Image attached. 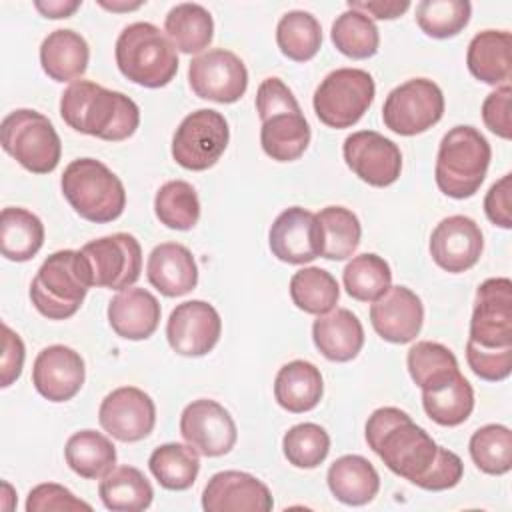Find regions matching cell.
Listing matches in <instances>:
<instances>
[{
    "label": "cell",
    "mask_w": 512,
    "mask_h": 512,
    "mask_svg": "<svg viewBox=\"0 0 512 512\" xmlns=\"http://www.w3.org/2000/svg\"><path fill=\"white\" fill-rule=\"evenodd\" d=\"M366 442L396 476L420 486L438 460L440 448L404 410L382 406L366 420Z\"/></svg>",
    "instance_id": "cell-1"
},
{
    "label": "cell",
    "mask_w": 512,
    "mask_h": 512,
    "mask_svg": "<svg viewBox=\"0 0 512 512\" xmlns=\"http://www.w3.org/2000/svg\"><path fill=\"white\" fill-rule=\"evenodd\" d=\"M60 116L72 130L108 142L130 138L140 124L132 98L90 80H76L62 92Z\"/></svg>",
    "instance_id": "cell-2"
},
{
    "label": "cell",
    "mask_w": 512,
    "mask_h": 512,
    "mask_svg": "<svg viewBox=\"0 0 512 512\" xmlns=\"http://www.w3.org/2000/svg\"><path fill=\"white\" fill-rule=\"evenodd\" d=\"M256 110L262 122L260 144L276 162L298 160L310 144V124L292 90L276 76L260 82Z\"/></svg>",
    "instance_id": "cell-3"
},
{
    "label": "cell",
    "mask_w": 512,
    "mask_h": 512,
    "mask_svg": "<svg viewBox=\"0 0 512 512\" xmlns=\"http://www.w3.org/2000/svg\"><path fill=\"white\" fill-rule=\"evenodd\" d=\"M492 148L474 126L450 128L438 146L434 178L442 194L464 200L474 196L488 172Z\"/></svg>",
    "instance_id": "cell-4"
},
{
    "label": "cell",
    "mask_w": 512,
    "mask_h": 512,
    "mask_svg": "<svg viewBox=\"0 0 512 512\" xmlns=\"http://www.w3.org/2000/svg\"><path fill=\"white\" fill-rule=\"evenodd\" d=\"M114 56L122 76L144 88H162L178 72L176 46L152 22L128 24L116 40Z\"/></svg>",
    "instance_id": "cell-5"
},
{
    "label": "cell",
    "mask_w": 512,
    "mask_h": 512,
    "mask_svg": "<svg viewBox=\"0 0 512 512\" xmlns=\"http://www.w3.org/2000/svg\"><path fill=\"white\" fill-rule=\"evenodd\" d=\"M90 286V272L80 250H58L32 278L30 300L48 320H66L80 310Z\"/></svg>",
    "instance_id": "cell-6"
},
{
    "label": "cell",
    "mask_w": 512,
    "mask_h": 512,
    "mask_svg": "<svg viewBox=\"0 0 512 512\" xmlns=\"http://www.w3.org/2000/svg\"><path fill=\"white\" fill-rule=\"evenodd\" d=\"M60 188L74 212L88 222H112L126 208L122 180L96 158L72 160L64 168Z\"/></svg>",
    "instance_id": "cell-7"
},
{
    "label": "cell",
    "mask_w": 512,
    "mask_h": 512,
    "mask_svg": "<svg viewBox=\"0 0 512 512\" xmlns=\"http://www.w3.org/2000/svg\"><path fill=\"white\" fill-rule=\"evenodd\" d=\"M0 142L8 156L32 174H50L62 156V142L48 116L18 108L4 116Z\"/></svg>",
    "instance_id": "cell-8"
},
{
    "label": "cell",
    "mask_w": 512,
    "mask_h": 512,
    "mask_svg": "<svg viewBox=\"0 0 512 512\" xmlns=\"http://www.w3.org/2000/svg\"><path fill=\"white\" fill-rule=\"evenodd\" d=\"M374 78L362 68H336L314 92V112L328 128H350L374 102Z\"/></svg>",
    "instance_id": "cell-9"
},
{
    "label": "cell",
    "mask_w": 512,
    "mask_h": 512,
    "mask_svg": "<svg viewBox=\"0 0 512 512\" xmlns=\"http://www.w3.org/2000/svg\"><path fill=\"white\" fill-rule=\"evenodd\" d=\"M230 140L226 118L212 108L190 112L174 130L172 158L178 166L202 172L212 168L224 154Z\"/></svg>",
    "instance_id": "cell-10"
},
{
    "label": "cell",
    "mask_w": 512,
    "mask_h": 512,
    "mask_svg": "<svg viewBox=\"0 0 512 512\" xmlns=\"http://www.w3.org/2000/svg\"><path fill=\"white\" fill-rule=\"evenodd\" d=\"M444 94L428 78H412L390 90L382 106L384 126L400 136H416L440 122Z\"/></svg>",
    "instance_id": "cell-11"
},
{
    "label": "cell",
    "mask_w": 512,
    "mask_h": 512,
    "mask_svg": "<svg viewBox=\"0 0 512 512\" xmlns=\"http://www.w3.org/2000/svg\"><path fill=\"white\" fill-rule=\"evenodd\" d=\"M466 346L490 352L512 350L510 278H488L478 286Z\"/></svg>",
    "instance_id": "cell-12"
},
{
    "label": "cell",
    "mask_w": 512,
    "mask_h": 512,
    "mask_svg": "<svg viewBox=\"0 0 512 512\" xmlns=\"http://www.w3.org/2000/svg\"><path fill=\"white\" fill-rule=\"evenodd\" d=\"M80 254L86 260L92 286L126 290L140 278L142 248L128 232H116L86 242Z\"/></svg>",
    "instance_id": "cell-13"
},
{
    "label": "cell",
    "mask_w": 512,
    "mask_h": 512,
    "mask_svg": "<svg viewBox=\"0 0 512 512\" xmlns=\"http://www.w3.org/2000/svg\"><path fill=\"white\" fill-rule=\"evenodd\" d=\"M188 82L198 98L232 104L238 102L248 88V70L234 52L212 48L192 58Z\"/></svg>",
    "instance_id": "cell-14"
},
{
    "label": "cell",
    "mask_w": 512,
    "mask_h": 512,
    "mask_svg": "<svg viewBox=\"0 0 512 512\" xmlns=\"http://www.w3.org/2000/svg\"><path fill=\"white\" fill-rule=\"evenodd\" d=\"M180 434L198 454L216 458L228 454L236 440L238 430L230 412L216 400H192L180 414Z\"/></svg>",
    "instance_id": "cell-15"
},
{
    "label": "cell",
    "mask_w": 512,
    "mask_h": 512,
    "mask_svg": "<svg viewBox=\"0 0 512 512\" xmlns=\"http://www.w3.org/2000/svg\"><path fill=\"white\" fill-rule=\"evenodd\" d=\"M342 156L362 182L376 188L394 184L402 172L400 148L374 130H358L346 136Z\"/></svg>",
    "instance_id": "cell-16"
},
{
    "label": "cell",
    "mask_w": 512,
    "mask_h": 512,
    "mask_svg": "<svg viewBox=\"0 0 512 512\" xmlns=\"http://www.w3.org/2000/svg\"><path fill=\"white\" fill-rule=\"evenodd\" d=\"M104 432L120 442L144 440L156 424L154 400L136 386H120L104 396L98 408Z\"/></svg>",
    "instance_id": "cell-17"
},
{
    "label": "cell",
    "mask_w": 512,
    "mask_h": 512,
    "mask_svg": "<svg viewBox=\"0 0 512 512\" xmlns=\"http://www.w3.org/2000/svg\"><path fill=\"white\" fill-rule=\"evenodd\" d=\"M220 334V314L204 300H186L178 304L166 322L168 344L180 356H204L212 352Z\"/></svg>",
    "instance_id": "cell-18"
},
{
    "label": "cell",
    "mask_w": 512,
    "mask_h": 512,
    "mask_svg": "<svg viewBox=\"0 0 512 512\" xmlns=\"http://www.w3.org/2000/svg\"><path fill=\"white\" fill-rule=\"evenodd\" d=\"M484 236L480 226L462 214L442 218L430 234L432 260L450 274L470 270L482 256Z\"/></svg>",
    "instance_id": "cell-19"
},
{
    "label": "cell",
    "mask_w": 512,
    "mask_h": 512,
    "mask_svg": "<svg viewBox=\"0 0 512 512\" xmlns=\"http://www.w3.org/2000/svg\"><path fill=\"white\" fill-rule=\"evenodd\" d=\"M84 378V358L64 344L42 348L32 366V384L36 392L50 402L72 400L80 392Z\"/></svg>",
    "instance_id": "cell-20"
},
{
    "label": "cell",
    "mask_w": 512,
    "mask_h": 512,
    "mask_svg": "<svg viewBox=\"0 0 512 512\" xmlns=\"http://www.w3.org/2000/svg\"><path fill=\"white\" fill-rule=\"evenodd\" d=\"M272 254L286 264H306L320 256L322 238L316 214L290 206L276 216L268 232Z\"/></svg>",
    "instance_id": "cell-21"
},
{
    "label": "cell",
    "mask_w": 512,
    "mask_h": 512,
    "mask_svg": "<svg viewBox=\"0 0 512 512\" xmlns=\"http://www.w3.org/2000/svg\"><path fill=\"white\" fill-rule=\"evenodd\" d=\"M274 506L268 486L240 470H224L210 476L202 492L206 512H270Z\"/></svg>",
    "instance_id": "cell-22"
},
{
    "label": "cell",
    "mask_w": 512,
    "mask_h": 512,
    "mask_svg": "<svg viewBox=\"0 0 512 512\" xmlns=\"http://www.w3.org/2000/svg\"><path fill=\"white\" fill-rule=\"evenodd\" d=\"M370 322L382 340L392 344H408L422 330V300L406 286H390L378 300L372 302Z\"/></svg>",
    "instance_id": "cell-23"
},
{
    "label": "cell",
    "mask_w": 512,
    "mask_h": 512,
    "mask_svg": "<svg viewBox=\"0 0 512 512\" xmlns=\"http://www.w3.org/2000/svg\"><path fill=\"white\" fill-rule=\"evenodd\" d=\"M148 282L164 296L178 298L198 284V266L192 252L178 242H162L152 248L146 262Z\"/></svg>",
    "instance_id": "cell-24"
},
{
    "label": "cell",
    "mask_w": 512,
    "mask_h": 512,
    "mask_svg": "<svg viewBox=\"0 0 512 512\" xmlns=\"http://www.w3.org/2000/svg\"><path fill=\"white\" fill-rule=\"evenodd\" d=\"M108 324L124 340H146L160 324V302L144 288L120 290L108 302Z\"/></svg>",
    "instance_id": "cell-25"
},
{
    "label": "cell",
    "mask_w": 512,
    "mask_h": 512,
    "mask_svg": "<svg viewBox=\"0 0 512 512\" xmlns=\"http://www.w3.org/2000/svg\"><path fill=\"white\" fill-rule=\"evenodd\" d=\"M312 340L326 360L350 362L364 346V328L352 310L336 308L314 320Z\"/></svg>",
    "instance_id": "cell-26"
},
{
    "label": "cell",
    "mask_w": 512,
    "mask_h": 512,
    "mask_svg": "<svg viewBox=\"0 0 512 512\" xmlns=\"http://www.w3.org/2000/svg\"><path fill=\"white\" fill-rule=\"evenodd\" d=\"M512 36L506 30L478 32L466 52L470 74L490 86H504L512 74Z\"/></svg>",
    "instance_id": "cell-27"
},
{
    "label": "cell",
    "mask_w": 512,
    "mask_h": 512,
    "mask_svg": "<svg viewBox=\"0 0 512 512\" xmlns=\"http://www.w3.org/2000/svg\"><path fill=\"white\" fill-rule=\"evenodd\" d=\"M88 60V42L70 28L50 32L40 44V66L54 82H76L86 72Z\"/></svg>",
    "instance_id": "cell-28"
},
{
    "label": "cell",
    "mask_w": 512,
    "mask_h": 512,
    "mask_svg": "<svg viewBox=\"0 0 512 512\" xmlns=\"http://www.w3.org/2000/svg\"><path fill=\"white\" fill-rule=\"evenodd\" d=\"M332 496L348 506L368 504L380 490V476L370 460L358 454L336 458L326 474Z\"/></svg>",
    "instance_id": "cell-29"
},
{
    "label": "cell",
    "mask_w": 512,
    "mask_h": 512,
    "mask_svg": "<svg viewBox=\"0 0 512 512\" xmlns=\"http://www.w3.org/2000/svg\"><path fill=\"white\" fill-rule=\"evenodd\" d=\"M324 394L320 370L308 360H292L284 364L274 378V398L280 408L302 414L318 406Z\"/></svg>",
    "instance_id": "cell-30"
},
{
    "label": "cell",
    "mask_w": 512,
    "mask_h": 512,
    "mask_svg": "<svg viewBox=\"0 0 512 512\" xmlns=\"http://www.w3.org/2000/svg\"><path fill=\"white\" fill-rule=\"evenodd\" d=\"M44 244L42 220L18 206H8L0 214V252L6 260L28 262Z\"/></svg>",
    "instance_id": "cell-31"
},
{
    "label": "cell",
    "mask_w": 512,
    "mask_h": 512,
    "mask_svg": "<svg viewBox=\"0 0 512 512\" xmlns=\"http://www.w3.org/2000/svg\"><path fill=\"white\" fill-rule=\"evenodd\" d=\"M102 504L114 512H140L152 504L154 488L134 466H116L98 484Z\"/></svg>",
    "instance_id": "cell-32"
},
{
    "label": "cell",
    "mask_w": 512,
    "mask_h": 512,
    "mask_svg": "<svg viewBox=\"0 0 512 512\" xmlns=\"http://www.w3.org/2000/svg\"><path fill=\"white\" fill-rule=\"evenodd\" d=\"M164 32L182 54H198L214 38V20L202 4L182 2L166 14Z\"/></svg>",
    "instance_id": "cell-33"
},
{
    "label": "cell",
    "mask_w": 512,
    "mask_h": 512,
    "mask_svg": "<svg viewBox=\"0 0 512 512\" xmlns=\"http://www.w3.org/2000/svg\"><path fill=\"white\" fill-rule=\"evenodd\" d=\"M64 458L74 474L86 480H98L114 468L116 448L102 432L80 430L66 440Z\"/></svg>",
    "instance_id": "cell-34"
},
{
    "label": "cell",
    "mask_w": 512,
    "mask_h": 512,
    "mask_svg": "<svg viewBox=\"0 0 512 512\" xmlns=\"http://www.w3.org/2000/svg\"><path fill=\"white\" fill-rule=\"evenodd\" d=\"M422 408L432 422L448 428L458 426L474 410V390L462 372H458L450 380L422 390Z\"/></svg>",
    "instance_id": "cell-35"
},
{
    "label": "cell",
    "mask_w": 512,
    "mask_h": 512,
    "mask_svg": "<svg viewBox=\"0 0 512 512\" xmlns=\"http://www.w3.org/2000/svg\"><path fill=\"white\" fill-rule=\"evenodd\" d=\"M148 468L166 490H188L200 472V454L190 444L168 442L152 450Z\"/></svg>",
    "instance_id": "cell-36"
},
{
    "label": "cell",
    "mask_w": 512,
    "mask_h": 512,
    "mask_svg": "<svg viewBox=\"0 0 512 512\" xmlns=\"http://www.w3.org/2000/svg\"><path fill=\"white\" fill-rule=\"evenodd\" d=\"M316 220L320 224L322 258L346 260L356 252L362 236V226L352 210L344 206H326L316 214Z\"/></svg>",
    "instance_id": "cell-37"
},
{
    "label": "cell",
    "mask_w": 512,
    "mask_h": 512,
    "mask_svg": "<svg viewBox=\"0 0 512 512\" xmlns=\"http://www.w3.org/2000/svg\"><path fill=\"white\" fill-rule=\"evenodd\" d=\"M276 44L286 58L308 62L322 46L320 22L306 10H290L278 20Z\"/></svg>",
    "instance_id": "cell-38"
},
{
    "label": "cell",
    "mask_w": 512,
    "mask_h": 512,
    "mask_svg": "<svg viewBox=\"0 0 512 512\" xmlns=\"http://www.w3.org/2000/svg\"><path fill=\"white\" fill-rule=\"evenodd\" d=\"M290 298L302 312L320 316L334 310L340 298V286L328 270L308 266L292 274Z\"/></svg>",
    "instance_id": "cell-39"
},
{
    "label": "cell",
    "mask_w": 512,
    "mask_h": 512,
    "mask_svg": "<svg viewBox=\"0 0 512 512\" xmlns=\"http://www.w3.org/2000/svg\"><path fill=\"white\" fill-rule=\"evenodd\" d=\"M408 374L420 390L434 388L460 372L458 360L450 348L440 342L420 340L406 356Z\"/></svg>",
    "instance_id": "cell-40"
},
{
    "label": "cell",
    "mask_w": 512,
    "mask_h": 512,
    "mask_svg": "<svg viewBox=\"0 0 512 512\" xmlns=\"http://www.w3.org/2000/svg\"><path fill=\"white\" fill-rule=\"evenodd\" d=\"M342 282L348 292L358 302H374L392 286L390 264L372 252L354 256L342 270Z\"/></svg>",
    "instance_id": "cell-41"
},
{
    "label": "cell",
    "mask_w": 512,
    "mask_h": 512,
    "mask_svg": "<svg viewBox=\"0 0 512 512\" xmlns=\"http://www.w3.org/2000/svg\"><path fill=\"white\" fill-rule=\"evenodd\" d=\"M336 50L352 60H364L378 52L380 32L372 18L358 10H344L336 16L330 32Z\"/></svg>",
    "instance_id": "cell-42"
},
{
    "label": "cell",
    "mask_w": 512,
    "mask_h": 512,
    "mask_svg": "<svg viewBox=\"0 0 512 512\" xmlns=\"http://www.w3.org/2000/svg\"><path fill=\"white\" fill-rule=\"evenodd\" d=\"M154 214L166 228H194L200 218V200L194 186L186 180H170L162 184L154 196Z\"/></svg>",
    "instance_id": "cell-43"
},
{
    "label": "cell",
    "mask_w": 512,
    "mask_h": 512,
    "mask_svg": "<svg viewBox=\"0 0 512 512\" xmlns=\"http://www.w3.org/2000/svg\"><path fill=\"white\" fill-rule=\"evenodd\" d=\"M470 458L478 470L490 476H502L512 468V432L504 424H486L478 428L468 442Z\"/></svg>",
    "instance_id": "cell-44"
},
{
    "label": "cell",
    "mask_w": 512,
    "mask_h": 512,
    "mask_svg": "<svg viewBox=\"0 0 512 512\" xmlns=\"http://www.w3.org/2000/svg\"><path fill=\"white\" fill-rule=\"evenodd\" d=\"M472 14L468 0H422L416 6V22L426 36L444 40L460 34Z\"/></svg>",
    "instance_id": "cell-45"
},
{
    "label": "cell",
    "mask_w": 512,
    "mask_h": 512,
    "mask_svg": "<svg viewBox=\"0 0 512 512\" xmlns=\"http://www.w3.org/2000/svg\"><path fill=\"white\" fill-rule=\"evenodd\" d=\"M282 452L296 468H316L330 452V436L320 424L302 422L284 434Z\"/></svg>",
    "instance_id": "cell-46"
},
{
    "label": "cell",
    "mask_w": 512,
    "mask_h": 512,
    "mask_svg": "<svg viewBox=\"0 0 512 512\" xmlns=\"http://www.w3.org/2000/svg\"><path fill=\"white\" fill-rule=\"evenodd\" d=\"M28 512H72V510H92V506L76 498L66 486L56 482H44L34 486L26 498Z\"/></svg>",
    "instance_id": "cell-47"
},
{
    "label": "cell",
    "mask_w": 512,
    "mask_h": 512,
    "mask_svg": "<svg viewBox=\"0 0 512 512\" xmlns=\"http://www.w3.org/2000/svg\"><path fill=\"white\" fill-rule=\"evenodd\" d=\"M510 100H512V88L510 84H504V86H498L494 92H490L482 102V120L486 128L504 140L512 138Z\"/></svg>",
    "instance_id": "cell-48"
},
{
    "label": "cell",
    "mask_w": 512,
    "mask_h": 512,
    "mask_svg": "<svg viewBox=\"0 0 512 512\" xmlns=\"http://www.w3.org/2000/svg\"><path fill=\"white\" fill-rule=\"evenodd\" d=\"M466 362L478 378L486 382H500L512 372V350L490 352L466 346Z\"/></svg>",
    "instance_id": "cell-49"
},
{
    "label": "cell",
    "mask_w": 512,
    "mask_h": 512,
    "mask_svg": "<svg viewBox=\"0 0 512 512\" xmlns=\"http://www.w3.org/2000/svg\"><path fill=\"white\" fill-rule=\"evenodd\" d=\"M484 212L494 226L512 228V174H504L490 186L484 196Z\"/></svg>",
    "instance_id": "cell-50"
},
{
    "label": "cell",
    "mask_w": 512,
    "mask_h": 512,
    "mask_svg": "<svg viewBox=\"0 0 512 512\" xmlns=\"http://www.w3.org/2000/svg\"><path fill=\"white\" fill-rule=\"evenodd\" d=\"M26 358V348L22 338L8 326L2 324V356H0V386L8 388L20 378Z\"/></svg>",
    "instance_id": "cell-51"
},
{
    "label": "cell",
    "mask_w": 512,
    "mask_h": 512,
    "mask_svg": "<svg viewBox=\"0 0 512 512\" xmlns=\"http://www.w3.org/2000/svg\"><path fill=\"white\" fill-rule=\"evenodd\" d=\"M350 10H358L366 14L368 18H378V20H394L402 16L408 8V0H350L346 4Z\"/></svg>",
    "instance_id": "cell-52"
},
{
    "label": "cell",
    "mask_w": 512,
    "mask_h": 512,
    "mask_svg": "<svg viewBox=\"0 0 512 512\" xmlns=\"http://www.w3.org/2000/svg\"><path fill=\"white\" fill-rule=\"evenodd\" d=\"M82 6L80 0H36L34 8L46 18H68Z\"/></svg>",
    "instance_id": "cell-53"
},
{
    "label": "cell",
    "mask_w": 512,
    "mask_h": 512,
    "mask_svg": "<svg viewBox=\"0 0 512 512\" xmlns=\"http://www.w3.org/2000/svg\"><path fill=\"white\" fill-rule=\"evenodd\" d=\"M98 4L106 10H112V12H130V10L140 8L144 2H106V0H100Z\"/></svg>",
    "instance_id": "cell-54"
}]
</instances>
